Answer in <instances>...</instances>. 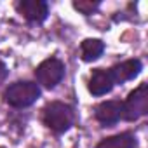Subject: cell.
<instances>
[{
	"mask_svg": "<svg viewBox=\"0 0 148 148\" xmlns=\"http://www.w3.org/2000/svg\"><path fill=\"white\" fill-rule=\"evenodd\" d=\"M94 117L103 125H113L122 119V103L120 101H103L94 108Z\"/></svg>",
	"mask_w": 148,
	"mask_h": 148,
	"instance_id": "obj_6",
	"label": "cell"
},
{
	"mask_svg": "<svg viewBox=\"0 0 148 148\" xmlns=\"http://www.w3.org/2000/svg\"><path fill=\"white\" fill-rule=\"evenodd\" d=\"M103 51H105V44L99 38H86L80 45V56L87 63L96 61L103 54Z\"/></svg>",
	"mask_w": 148,
	"mask_h": 148,
	"instance_id": "obj_10",
	"label": "cell"
},
{
	"mask_svg": "<svg viewBox=\"0 0 148 148\" xmlns=\"http://www.w3.org/2000/svg\"><path fill=\"white\" fill-rule=\"evenodd\" d=\"M113 86H115V82H113L112 73H110V70H105V68L94 70L89 79V92L94 96H103V94L110 92L113 89Z\"/></svg>",
	"mask_w": 148,
	"mask_h": 148,
	"instance_id": "obj_8",
	"label": "cell"
},
{
	"mask_svg": "<svg viewBox=\"0 0 148 148\" xmlns=\"http://www.w3.org/2000/svg\"><path fill=\"white\" fill-rule=\"evenodd\" d=\"M40 94H42V91H40L38 84L30 82V80H19L7 87L5 101L14 108H26V106L33 105L40 98Z\"/></svg>",
	"mask_w": 148,
	"mask_h": 148,
	"instance_id": "obj_1",
	"label": "cell"
},
{
	"mask_svg": "<svg viewBox=\"0 0 148 148\" xmlns=\"http://www.w3.org/2000/svg\"><path fill=\"white\" fill-rule=\"evenodd\" d=\"M44 124L51 131L61 134V132H64L71 127L73 110L68 105L61 103V101H52L44 108Z\"/></svg>",
	"mask_w": 148,
	"mask_h": 148,
	"instance_id": "obj_2",
	"label": "cell"
},
{
	"mask_svg": "<svg viewBox=\"0 0 148 148\" xmlns=\"http://www.w3.org/2000/svg\"><path fill=\"white\" fill-rule=\"evenodd\" d=\"M146 113H148V86L141 84L122 103V119L134 122Z\"/></svg>",
	"mask_w": 148,
	"mask_h": 148,
	"instance_id": "obj_3",
	"label": "cell"
},
{
	"mask_svg": "<svg viewBox=\"0 0 148 148\" xmlns=\"http://www.w3.org/2000/svg\"><path fill=\"white\" fill-rule=\"evenodd\" d=\"M73 7H75L79 12L89 16L99 7V2H86V0H79V2H73Z\"/></svg>",
	"mask_w": 148,
	"mask_h": 148,
	"instance_id": "obj_11",
	"label": "cell"
},
{
	"mask_svg": "<svg viewBox=\"0 0 148 148\" xmlns=\"http://www.w3.org/2000/svg\"><path fill=\"white\" fill-rule=\"evenodd\" d=\"M19 12L32 23H42L47 19L49 5L44 0H23L18 5Z\"/></svg>",
	"mask_w": 148,
	"mask_h": 148,
	"instance_id": "obj_7",
	"label": "cell"
},
{
	"mask_svg": "<svg viewBox=\"0 0 148 148\" xmlns=\"http://www.w3.org/2000/svg\"><path fill=\"white\" fill-rule=\"evenodd\" d=\"M98 148H136V138L131 132H120L99 141Z\"/></svg>",
	"mask_w": 148,
	"mask_h": 148,
	"instance_id": "obj_9",
	"label": "cell"
},
{
	"mask_svg": "<svg viewBox=\"0 0 148 148\" xmlns=\"http://www.w3.org/2000/svg\"><path fill=\"white\" fill-rule=\"evenodd\" d=\"M7 73H9V70H7V66L0 61V84H2L5 79H7Z\"/></svg>",
	"mask_w": 148,
	"mask_h": 148,
	"instance_id": "obj_12",
	"label": "cell"
},
{
	"mask_svg": "<svg viewBox=\"0 0 148 148\" xmlns=\"http://www.w3.org/2000/svg\"><path fill=\"white\" fill-rule=\"evenodd\" d=\"M35 77L45 89H54L64 77V63L58 58H49L37 66Z\"/></svg>",
	"mask_w": 148,
	"mask_h": 148,
	"instance_id": "obj_4",
	"label": "cell"
},
{
	"mask_svg": "<svg viewBox=\"0 0 148 148\" xmlns=\"http://www.w3.org/2000/svg\"><path fill=\"white\" fill-rule=\"evenodd\" d=\"M141 70H143V63L139 59H127V61H122V63L112 66L110 73H112L115 84H124V82L138 77Z\"/></svg>",
	"mask_w": 148,
	"mask_h": 148,
	"instance_id": "obj_5",
	"label": "cell"
}]
</instances>
